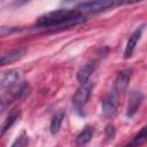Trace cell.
<instances>
[{
  "label": "cell",
  "mask_w": 147,
  "mask_h": 147,
  "mask_svg": "<svg viewBox=\"0 0 147 147\" xmlns=\"http://www.w3.org/2000/svg\"><path fill=\"white\" fill-rule=\"evenodd\" d=\"M29 145V137L25 132H22L16 139L15 141L11 144L10 147H26Z\"/></svg>",
  "instance_id": "15"
},
{
  "label": "cell",
  "mask_w": 147,
  "mask_h": 147,
  "mask_svg": "<svg viewBox=\"0 0 147 147\" xmlns=\"http://www.w3.org/2000/svg\"><path fill=\"white\" fill-rule=\"evenodd\" d=\"M131 76H132V70L131 69L121 70L116 76V79H115V83H114V87H113V92H115L118 95L121 93H123L126 90V87L129 86Z\"/></svg>",
  "instance_id": "4"
},
{
  "label": "cell",
  "mask_w": 147,
  "mask_h": 147,
  "mask_svg": "<svg viewBox=\"0 0 147 147\" xmlns=\"http://www.w3.org/2000/svg\"><path fill=\"white\" fill-rule=\"evenodd\" d=\"M146 138H147V134H146V126H144V127L140 130V132H138V134L134 137V139H133V141H132V144H131L130 147H138V146L145 144Z\"/></svg>",
  "instance_id": "13"
},
{
  "label": "cell",
  "mask_w": 147,
  "mask_h": 147,
  "mask_svg": "<svg viewBox=\"0 0 147 147\" xmlns=\"http://www.w3.org/2000/svg\"><path fill=\"white\" fill-rule=\"evenodd\" d=\"M142 31H144V25L139 26L138 29L134 30V32L130 36L127 42H126V47H125V51H124V57L125 59H129L132 56L133 52H134V48L138 44V41L140 40L141 38V34H142Z\"/></svg>",
  "instance_id": "7"
},
{
  "label": "cell",
  "mask_w": 147,
  "mask_h": 147,
  "mask_svg": "<svg viewBox=\"0 0 147 147\" xmlns=\"http://www.w3.org/2000/svg\"><path fill=\"white\" fill-rule=\"evenodd\" d=\"M96 68V62L95 61H90L87 63H85L77 72V80L80 83V84H85L88 82L91 75L94 72Z\"/></svg>",
  "instance_id": "8"
},
{
  "label": "cell",
  "mask_w": 147,
  "mask_h": 147,
  "mask_svg": "<svg viewBox=\"0 0 147 147\" xmlns=\"http://www.w3.org/2000/svg\"><path fill=\"white\" fill-rule=\"evenodd\" d=\"M118 94H116L115 92H110L102 101V114L106 117H113L116 111H117V107H118Z\"/></svg>",
  "instance_id": "5"
},
{
  "label": "cell",
  "mask_w": 147,
  "mask_h": 147,
  "mask_svg": "<svg viewBox=\"0 0 147 147\" xmlns=\"http://www.w3.org/2000/svg\"><path fill=\"white\" fill-rule=\"evenodd\" d=\"M85 21V16L77 9H57L41 15L37 20L36 25L38 28L55 29L72 25L75 26L84 23Z\"/></svg>",
  "instance_id": "1"
},
{
  "label": "cell",
  "mask_w": 147,
  "mask_h": 147,
  "mask_svg": "<svg viewBox=\"0 0 147 147\" xmlns=\"http://www.w3.org/2000/svg\"><path fill=\"white\" fill-rule=\"evenodd\" d=\"M64 116H65L64 111H59L53 116V118L51 121V126H49V131L53 136L59 133V131L61 129V125H62V122L64 119Z\"/></svg>",
  "instance_id": "12"
},
{
  "label": "cell",
  "mask_w": 147,
  "mask_h": 147,
  "mask_svg": "<svg viewBox=\"0 0 147 147\" xmlns=\"http://www.w3.org/2000/svg\"><path fill=\"white\" fill-rule=\"evenodd\" d=\"M91 90H92V85L88 82L85 84H80V86L77 88L76 93L72 96V105L77 113L83 114L82 111L84 110V107L88 101V98L91 95Z\"/></svg>",
  "instance_id": "3"
},
{
  "label": "cell",
  "mask_w": 147,
  "mask_h": 147,
  "mask_svg": "<svg viewBox=\"0 0 147 147\" xmlns=\"http://www.w3.org/2000/svg\"><path fill=\"white\" fill-rule=\"evenodd\" d=\"M142 100H144V95L141 94V92H139V91L131 92V94L129 96L127 107H126V116L127 117H132L138 111Z\"/></svg>",
  "instance_id": "6"
},
{
  "label": "cell",
  "mask_w": 147,
  "mask_h": 147,
  "mask_svg": "<svg viewBox=\"0 0 147 147\" xmlns=\"http://www.w3.org/2000/svg\"><path fill=\"white\" fill-rule=\"evenodd\" d=\"M18 79H20V71L18 70L13 69V70H9V71L5 72L0 78V91L11 86Z\"/></svg>",
  "instance_id": "9"
},
{
  "label": "cell",
  "mask_w": 147,
  "mask_h": 147,
  "mask_svg": "<svg viewBox=\"0 0 147 147\" xmlns=\"http://www.w3.org/2000/svg\"><path fill=\"white\" fill-rule=\"evenodd\" d=\"M123 2L115 1V0H99V1H85L77 5V9L79 11H87V13H99L106 9H110L113 7L119 6Z\"/></svg>",
  "instance_id": "2"
},
{
  "label": "cell",
  "mask_w": 147,
  "mask_h": 147,
  "mask_svg": "<svg viewBox=\"0 0 147 147\" xmlns=\"http://www.w3.org/2000/svg\"><path fill=\"white\" fill-rule=\"evenodd\" d=\"M106 133H107V136L111 139V138L114 137V134H115V129H114V126H113V125H108V126L106 127Z\"/></svg>",
  "instance_id": "16"
},
{
  "label": "cell",
  "mask_w": 147,
  "mask_h": 147,
  "mask_svg": "<svg viewBox=\"0 0 147 147\" xmlns=\"http://www.w3.org/2000/svg\"><path fill=\"white\" fill-rule=\"evenodd\" d=\"M93 134H94V127L91 126V125H87L85 126L76 137L75 139V142L77 146H84L86 145L87 142H90V140L93 138Z\"/></svg>",
  "instance_id": "11"
},
{
  "label": "cell",
  "mask_w": 147,
  "mask_h": 147,
  "mask_svg": "<svg viewBox=\"0 0 147 147\" xmlns=\"http://www.w3.org/2000/svg\"><path fill=\"white\" fill-rule=\"evenodd\" d=\"M18 117H20V113H13L11 115H9L8 116V118L6 119V122H5V124H3V126H2V130H1V133H0V137L8 130V129H10L11 127V125L18 119Z\"/></svg>",
  "instance_id": "14"
},
{
  "label": "cell",
  "mask_w": 147,
  "mask_h": 147,
  "mask_svg": "<svg viewBox=\"0 0 147 147\" xmlns=\"http://www.w3.org/2000/svg\"><path fill=\"white\" fill-rule=\"evenodd\" d=\"M25 55V49L23 48H18V49H14L2 56H0V67L2 65H7L10 63H14L18 60H21L23 56Z\"/></svg>",
  "instance_id": "10"
}]
</instances>
